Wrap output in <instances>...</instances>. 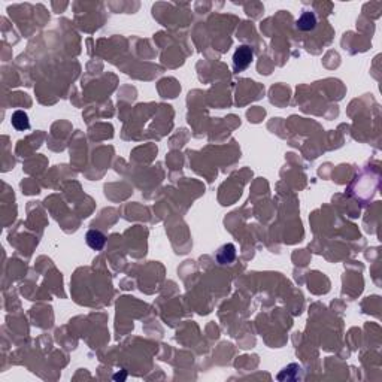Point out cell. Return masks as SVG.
<instances>
[{"instance_id":"obj_1","label":"cell","mask_w":382,"mask_h":382,"mask_svg":"<svg viewBox=\"0 0 382 382\" xmlns=\"http://www.w3.org/2000/svg\"><path fill=\"white\" fill-rule=\"evenodd\" d=\"M252 57H254V54H252V50L249 47H245V45L239 47L236 50L234 55H233V67H234V70L240 72V70L247 69L251 65V62H252Z\"/></svg>"},{"instance_id":"obj_2","label":"cell","mask_w":382,"mask_h":382,"mask_svg":"<svg viewBox=\"0 0 382 382\" xmlns=\"http://www.w3.org/2000/svg\"><path fill=\"white\" fill-rule=\"evenodd\" d=\"M85 239H87L88 247L93 248V249H96V251H100V249L105 247V244H106L105 234H103L102 232H99V230H90V232L87 233Z\"/></svg>"},{"instance_id":"obj_3","label":"cell","mask_w":382,"mask_h":382,"mask_svg":"<svg viewBox=\"0 0 382 382\" xmlns=\"http://www.w3.org/2000/svg\"><path fill=\"white\" fill-rule=\"evenodd\" d=\"M316 26V17L312 14V12H303L301 14V17L297 19V27L300 30H314Z\"/></svg>"},{"instance_id":"obj_4","label":"cell","mask_w":382,"mask_h":382,"mask_svg":"<svg viewBox=\"0 0 382 382\" xmlns=\"http://www.w3.org/2000/svg\"><path fill=\"white\" fill-rule=\"evenodd\" d=\"M234 257H236V248H234L233 244H227V245H224L223 248H221V249L218 251V254H216L218 261H219V263H223V265H226V263H232V261L234 260Z\"/></svg>"},{"instance_id":"obj_5","label":"cell","mask_w":382,"mask_h":382,"mask_svg":"<svg viewBox=\"0 0 382 382\" xmlns=\"http://www.w3.org/2000/svg\"><path fill=\"white\" fill-rule=\"evenodd\" d=\"M12 126L19 130V132H23V130H27L30 127V123H29V116L24 111H17L12 114Z\"/></svg>"}]
</instances>
